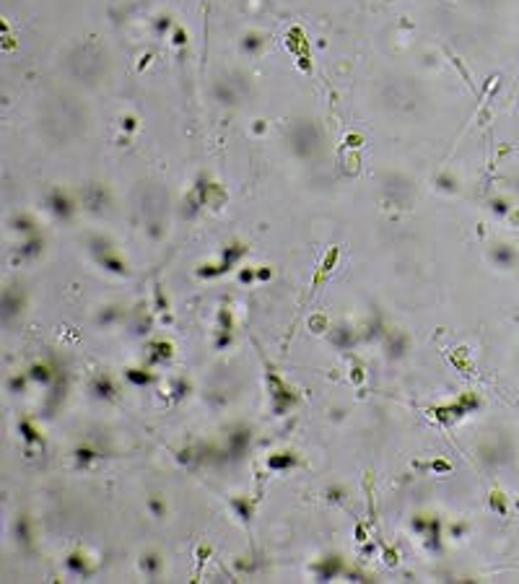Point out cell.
<instances>
[{"label":"cell","mask_w":519,"mask_h":584,"mask_svg":"<svg viewBox=\"0 0 519 584\" xmlns=\"http://www.w3.org/2000/svg\"><path fill=\"white\" fill-rule=\"evenodd\" d=\"M47 203H50V208H52V213L57 216V218H62V221H68V218L73 216V211H76V205H73V200L68 197V195H62V193H55L47 197Z\"/></svg>","instance_id":"cell-1"},{"label":"cell","mask_w":519,"mask_h":584,"mask_svg":"<svg viewBox=\"0 0 519 584\" xmlns=\"http://www.w3.org/2000/svg\"><path fill=\"white\" fill-rule=\"evenodd\" d=\"M247 446H249V431H247V428H239V431H234V434H231V439H229V457H231V460L244 457Z\"/></svg>","instance_id":"cell-2"},{"label":"cell","mask_w":519,"mask_h":584,"mask_svg":"<svg viewBox=\"0 0 519 584\" xmlns=\"http://www.w3.org/2000/svg\"><path fill=\"white\" fill-rule=\"evenodd\" d=\"M423 537H426V548H431V551L441 548V525H439V519H429V527H426Z\"/></svg>","instance_id":"cell-3"},{"label":"cell","mask_w":519,"mask_h":584,"mask_svg":"<svg viewBox=\"0 0 519 584\" xmlns=\"http://www.w3.org/2000/svg\"><path fill=\"white\" fill-rule=\"evenodd\" d=\"M338 574H343V563L335 558V556H330V558H325L322 561V566H320V579L322 582H330V579H335Z\"/></svg>","instance_id":"cell-4"},{"label":"cell","mask_w":519,"mask_h":584,"mask_svg":"<svg viewBox=\"0 0 519 584\" xmlns=\"http://www.w3.org/2000/svg\"><path fill=\"white\" fill-rule=\"evenodd\" d=\"M91 389H94V395H96V397H102V400H112V397H114V385H112V382H109L107 377L94 379Z\"/></svg>","instance_id":"cell-5"},{"label":"cell","mask_w":519,"mask_h":584,"mask_svg":"<svg viewBox=\"0 0 519 584\" xmlns=\"http://www.w3.org/2000/svg\"><path fill=\"white\" fill-rule=\"evenodd\" d=\"M296 457L294 454H288V452H283V454H273V457L268 460V465H270V470H288V468H296Z\"/></svg>","instance_id":"cell-6"},{"label":"cell","mask_w":519,"mask_h":584,"mask_svg":"<svg viewBox=\"0 0 519 584\" xmlns=\"http://www.w3.org/2000/svg\"><path fill=\"white\" fill-rule=\"evenodd\" d=\"M242 254H244V247H242V244H231V247H226V250H223V260H221V268H223V273L229 270V268L234 265V262L242 257Z\"/></svg>","instance_id":"cell-7"},{"label":"cell","mask_w":519,"mask_h":584,"mask_svg":"<svg viewBox=\"0 0 519 584\" xmlns=\"http://www.w3.org/2000/svg\"><path fill=\"white\" fill-rule=\"evenodd\" d=\"M86 197H88V208H104L107 205V193L99 185H94V187H88V193H86Z\"/></svg>","instance_id":"cell-8"},{"label":"cell","mask_w":519,"mask_h":584,"mask_svg":"<svg viewBox=\"0 0 519 584\" xmlns=\"http://www.w3.org/2000/svg\"><path fill=\"white\" fill-rule=\"evenodd\" d=\"M153 348V353H151V361L156 363V361H164V359H171V343H166V340H156L151 345Z\"/></svg>","instance_id":"cell-9"},{"label":"cell","mask_w":519,"mask_h":584,"mask_svg":"<svg viewBox=\"0 0 519 584\" xmlns=\"http://www.w3.org/2000/svg\"><path fill=\"white\" fill-rule=\"evenodd\" d=\"M156 379L151 371H143V369H127V382H133V385H151V382Z\"/></svg>","instance_id":"cell-10"},{"label":"cell","mask_w":519,"mask_h":584,"mask_svg":"<svg viewBox=\"0 0 519 584\" xmlns=\"http://www.w3.org/2000/svg\"><path fill=\"white\" fill-rule=\"evenodd\" d=\"M73 457H76L78 468H86V465H91V462L96 460V449H91V446H78Z\"/></svg>","instance_id":"cell-11"},{"label":"cell","mask_w":519,"mask_h":584,"mask_svg":"<svg viewBox=\"0 0 519 584\" xmlns=\"http://www.w3.org/2000/svg\"><path fill=\"white\" fill-rule=\"evenodd\" d=\"M405 348H408L405 335H395L392 340H389V359H400V356L405 353Z\"/></svg>","instance_id":"cell-12"},{"label":"cell","mask_w":519,"mask_h":584,"mask_svg":"<svg viewBox=\"0 0 519 584\" xmlns=\"http://www.w3.org/2000/svg\"><path fill=\"white\" fill-rule=\"evenodd\" d=\"M68 569H70L73 574H78V577H86V574H88V566H86L83 556H78V553L68 558Z\"/></svg>","instance_id":"cell-13"},{"label":"cell","mask_w":519,"mask_h":584,"mask_svg":"<svg viewBox=\"0 0 519 584\" xmlns=\"http://www.w3.org/2000/svg\"><path fill=\"white\" fill-rule=\"evenodd\" d=\"M159 569H161V561H159V556L156 553H148L143 558V571L148 574V577H156L159 574Z\"/></svg>","instance_id":"cell-14"},{"label":"cell","mask_w":519,"mask_h":584,"mask_svg":"<svg viewBox=\"0 0 519 584\" xmlns=\"http://www.w3.org/2000/svg\"><path fill=\"white\" fill-rule=\"evenodd\" d=\"M29 377L36 379V382H42V385H47V382H52V371L47 366H42V363H36V366H31Z\"/></svg>","instance_id":"cell-15"},{"label":"cell","mask_w":519,"mask_h":584,"mask_svg":"<svg viewBox=\"0 0 519 584\" xmlns=\"http://www.w3.org/2000/svg\"><path fill=\"white\" fill-rule=\"evenodd\" d=\"M18 431H21V436H24L26 442H31V444L39 442V434H36L34 426H29V421H21V423H18Z\"/></svg>","instance_id":"cell-16"},{"label":"cell","mask_w":519,"mask_h":584,"mask_svg":"<svg viewBox=\"0 0 519 584\" xmlns=\"http://www.w3.org/2000/svg\"><path fill=\"white\" fill-rule=\"evenodd\" d=\"M11 226L16 231H34V221L29 216H16L13 221H11Z\"/></svg>","instance_id":"cell-17"},{"label":"cell","mask_w":519,"mask_h":584,"mask_svg":"<svg viewBox=\"0 0 519 584\" xmlns=\"http://www.w3.org/2000/svg\"><path fill=\"white\" fill-rule=\"evenodd\" d=\"M351 343H353V337H351V333H348V327H338V333H335V345L348 348Z\"/></svg>","instance_id":"cell-18"},{"label":"cell","mask_w":519,"mask_h":584,"mask_svg":"<svg viewBox=\"0 0 519 584\" xmlns=\"http://www.w3.org/2000/svg\"><path fill=\"white\" fill-rule=\"evenodd\" d=\"M39 247H42V242H39V239H31V242H26L18 252H21V257H34V254L39 252Z\"/></svg>","instance_id":"cell-19"},{"label":"cell","mask_w":519,"mask_h":584,"mask_svg":"<svg viewBox=\"0 0 519 584\" xmlns=\"http://www.w3.org/2000/svg\"><path fill=\"white\" fill-rule=\"evenodd\" d=\"M99 262L107 268V270H117V273H122L125 268H122V262L117 260V257H107V254H99Z\"/></svg>","instance_id":"cell-20"},{"label":"cell","mask_w":519,"mask_h":584,"mask_svg":"<svg viewBox=\"0 0 519 584\" xmlns=\"http://www.w3.org/2000/svg\"><path fill=\"white\" fill-rule=\"evenodd\" d=\"M16 535H18V540H21V543H26V540H29V522H26V517H21V519H18V522H16Z\"/></svg>","instance_id":"cell-21"},{"label":"cell","mask_w":519,"mask_h":584,"mask_svg":"<svg viewBox=\"0 0 519 584\" xmlns=\"http://www.w3.org/2000/svg\"><path fill=\"white\" fill-rule=\"evenodd\" d=\"M493 257H496V262H501V265H509V262L514 260V254H512V250H509V247H498V250L493 252Z\"/></svg>","instance_id":"cell-22"},{"label":"cell","mask_w":519,"mask_h":584,"mask_svg":"<svg viewBox=\"0 0 519 584\" xmlns=\"http://www.w3.org/2000/svg\"><path fill=\"white\" fill-rule=\"evenodd\" d=\"M117 319V309L114 306H107L102 314H99V325H109V322H114Z\"/></svg>","instance_id":"cell-23"},{"label":"cell","mask_w":519,"mask_h":584,"mask_svg":"<svg viewBox=\"0 0 519 584\" xmlns=\"http://www.w3.org/2000/svg\"><path fill=\"white\" fill-rule=\"evenodd\" d=\"M426 527H429V519H426V517H415V519H413V530H415V532L423 535Z\"/></svg>","instance_id":"cell-24"},{"label":"cell","mask_w":519,"mask_h":584,"mask_svg":"<svg viewBox=\"0 0 519 584\" xmlns=\"http://www.w3.org/2000/svg\"><path fill=\"white\" fill-rule=\"evenodd\" d=\"M24 385H26V382H24L21 377H13L11 382H8V389H13V392H24Z\"/></svg>","instance_id":"cell-25"},{"label":"cell","mask_w":519,"mask_h":584,"mask_svg":"<svg viewBox=\"0 0 519 584\" xmlns=\"http://www.w3.org/2000/svg\"><path fill=\"white\" fill-rule=\"evenodd\" d=\"M229 343H231V335H229V330H221V335H218L216 345H218V348H226Z\"/></svg>","instance_id":"cell-26"},{"label":"cell","mask_w":519,"mask_h":584,"mask_svg":"<svg viewBox=\"0 0 519 584\" xmlns=\"http://www.w3.org/2000/svg\"><path fill=\"white\" fill-rule=\"evenodd\" d=\"M254 278H257V273H252V270H242V273H239V280H242V283H252Z\"/></svg>","instance_id":"cell-27"},{"label":"cell","mask_w":519,"mask_h":584,"mask_svg":"<svg viewBox=\"0 0 519 584\" xmlns=\"http://www.w3.org/2000/svg\"><path fill=\"white\" fill-rule=\"evenodd\" d=\"M234 506H236V512H239V514H242V519H249V506H247V504H244V501H236V504H234Z\"/></svg>","instance_id":"cell-28"},{"label":"cell","mask_w":519,"mask_h":584,"mask_svg":"<svg viewBox=\"0 0 519 584\" xmlns=\"http://www.w3.org/2000/svg\"><path fill=\"white\" fill-rule=\"evenodd\" d=\"M221 330H231V317L226 309H221Z\"/></svg>","instance_id":"cell-29"},{"label":"cell","mask_w":519,"mask_h":584,"mask_svg":"<svg viewBox=\"0 0 519 584\" xmlns=\"http://www.w3.org/2000/svg\"><path fill=\"white\" fill-rule=\"evenodd\" d=\"M151 512H153V514H159V517L164 514V504H161L159 499H153V501H151Z\"/></svg>","instance_id":"cell-30"},{"label":"cell","mask_w":519,"mask_h":584,"mask_svg":"<svg viewBox=\"0 0 519 584\" xmlns=\"http://www.w3.org/2000/svg\"><path fill=\"white\" fill-rule=\"evenodd\" d=\"M270 278H273L270 268H260V270H257V280H270Z\"/></svg>","instance_id":"cell-31"},{"label":"cell","mask_w":519,"mask_h":584,"mask_svg":"<svg viewBox=\"0 0 519 584\" xmlns=\"http://www.w3.org/2000/svg\"><path fill=\"white\" fill-rule=\"evenodd\" d=\"M185 389H187L185 382H177V385H174V397H182V395H185Z\"/></svg>","instance_id":"cell-32"},{"label":"cell","mask_w":519,"mask_h":584,"mask_svg":"<svg viewBox=\"0 0 519 584\" xmlns=\"http://www.w3.org/2000/svg\"><path fill=\"white\" fill-rule=\"evenodd\" d=\"M434 470H449V465H447V462H436Z\"/></svg>","instance_id":"cell-33"}]
</instances>
